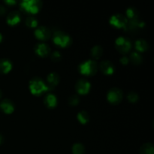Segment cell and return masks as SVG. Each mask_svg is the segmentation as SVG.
<instances>
[{"mask_svg": "<svg viewBox=\"0 0 154 154\" xmlns=\"http://www.w3.org/2000/svg\"><path fill=\"white\" fill-rule=\"evenodd\" d=\"M2 94V91H1V90H0V98H1Z\"/></svg>", "mask_w": 154, "mask_h": 154, "instance_id": "obj_34", "label": "cell"}, {"mask_svg": "<svg viewBox=\"0 0 154 154\" xmlns=\"http://www.w3.org/2000/svg\"><path fill=\"white\" fill-rule=\"evenodd\" d=\"M0 108H1L3 112L7 114H9L13 112L14 109V107L13 103L10 100H8V99H4L0 103Z\"/></svg>", "mask_w": 154, "mask_h": 154, "instance_id": "obj_12", "label": "cell"}, {"mask_svg": "<svg viewBox=\"0 0 154 154\" xmlns=\"http://www.w3.org/2000/svg\"><path fill=\"white\" fill-rule=\"evenodd\" d=\"M116 48L121 54L128 53L131 49V42L127 38L120 37L116 40Z\"/></svg>", "mask_w": 154, "mask_h": 154, "instance_id": "obj_5", "label": "cell"}, {"mask_svg": "<svg viewBox=\"0 0 154 154\" xmlns=\"http://www.w3.org/2000/svg\"><path fill=\"white\" fill-rule=\"evenodd\" d=\"M20 6L25 11L31 14H36L40 10L41 2L39 1H36V0L23 1L21 2Z\"/></svg>", "mask_w": 154, "mask_h": 154, "instance_id": "obj_4", "label": "cell"}, {"mask_svg": "<svg viewBox=\"0 0 154 154\" xmlns=\"http://www.w3.org/2000/svg\"><path fill=\"white\" fill-rule=\"evenodd\" d=\"M97 64L93 60H88L79 66V71L84 75H93L97 72Z\"/></svg>", "mask_w": 154, "mask_h": 154, "instance_id": "obj_2", "label": "cell"}, {"mask_svg": "<svg viewBox=\"0 0 154 154\" xmlns=\"http://www.w3.org/2000/svg\"><path fill=\"white\" fill-rule=\"evenodd\" d=\"M72 152L73 154H84L85 150L84 147L81 144H75L72 147Z\"/></svg>", "mask_w": 154, "mask_h": 154, "instance_id": "obj_24", "label": "cell"}, {"mask_svg": "<svg viewBox=\"0 0 154 154\" xmlns=\"http://www.w3.org/2000/svg\"><path fill=\"white\" fill-rule=\"evenodd\" d=\"M120 62H121L122 64L126 65L128 64V63H129V59H128L126 57H123L121 59H120Z\"/></svg>", "mask_w": 154, "mask_h": 154, "instance_id": "obj_29", "label": "cell"}, {"mask_svg": "<svg viewBox=\"0 0 154 154\" xmlns=\"http://www.w3.org/2000/svg\"><path fill=\"white\" fill-rule=\"evenodd\" d=\"M2 135H0V144L2 143Z\"/></svg>", "mask_w": 154, "mask_h": 154, "instance_id": "obj_33", "label": "cell"}, {"mask_svg": "<svg viewBox=\"0 0 154 154\" xmlns=\"http://www.w3.org/2000/svg\"><path fill=\"white\" fill-rule=\"evenodd\" d=\"M144 26V23L141 21L138 20V18L133 20H130V21L127 22L126 26H125V30H129V31H132L136 29L140 28V27Z\"/></svg>", "mask_w": 154, "mask_h": 154, "instance_id": "obj_13", "label": "cell"}, {"mask_svg": "<svg viewBox=\"0 0 154 154\" xmlns=\"http://www.w3.org/2000/svg\"><path fill=\"white\" fill-rule=\"evenodd\" d=\"M5 12V8L2 5H0V14H4Z\"/></svg>", "mask_w": 154, "mask_h": 154, "instance_id": "obj_30", "label": "cell"}, {"mask_svg": "<svg viewBox=\"0 0 154 154\" xmlns=\"http://www.w3.org/2000/svg\"><path fill=\"white\" fill-rule=\"evenodd\" d=\"M5 3L6 4H8V5H14L15 3H16V2H14V1H6L5 2Z\"/></svg>", "mask_w": 154, "mask_h": 154, "instance_id": "obj_31", "label": "cell"}, {"mask_svg": "<svg viewBox=\"0 0 154 154\" xmlns=\"http://www.w3.org/2000/svg\"><path fill=\"white\" fill-rule=\"evenodd\" d=\"M2 41V34L0 33V42H1Z\"/></svg>", "mask_w": 154, "mask_h": 154, "instance_id": "obj_32", "label": "cell"}, {"mask_svg": "<svg viewBox=\"0 0 154 154\" xmlns=\"http://www.w3.org/2000/svg\"><path fill=\"white\" fill-rule=\"evenodd\" d=\"M57 98L54 95L48 94L45 98V103L48 108H54L57 105Z\"/></svg>", "mask_w": 154, "mask_h": 154, "instance_id": "obj_17", "label": "cell"}, {"mask_svg": "<svg viewBox=\"0 0 154 154\" xmlns=\"http://www.w3.org/2000/svg\"><path fill=\"white\" fill-rule=\"evenodd\" d=\"M35 53L38 56L44 57H46V56H48L49 54L50 48L46 44L39 43L35 45Z\"/></svg>", "mask_w": 154, "mask_h": 154, "instance_id": "obj_10", "label": "cell"}, {"mask_svg": "<svg viewBox=\"0 0 154 154\" xmlns=\"http://www.w3.org/2000/svg\"><path fill=\"white\" fill-rule=\"evenodd\" d=\"M127 98H128V100H129V102H132V103H135V102H136L138 100V94H136V93H134V92L129 93V94H128Z\"/></svg>", "mask_w": 154, "mask_h": 154, "instance_id": "obj_26", "label": "cell"}, {"mask_svg": "<svg viewBox=\"0 0 154 154\" xmlns=\"http://www.w3.org/2000/svg\"><path fill=\"white\" fill-rule=\"evenodd\" d=\"M78 119L82 124H85L88 122L89 120V116L86 111H81L78 113Z\"/></svg>", "mask_w": 154, "mask_h": 154, "instance_id": "obj_22", "label": "cell"}, {"mask_svg": "<svg viewBox=\"0 0 154 154\" xmlns=\"http://www.w3.org/2000/svg\"><path fill=\"white\" fill-rule=\"evenodd\" d=\"M79 103V98L77 96H72L69 98V104L71 105H77Z\"/></svg>", "mask_w": 154, "mask_h": 154, "instance_id": "obj_28", "label": "cell"}, {"mask_svg": "<svg viewBox=\"0 0 154 154\" xmlns=\"http://www.w3.org/2000/svg\"><path fill=\"white\" fill-rule=\"evenodd\" d=\"M90 84L86 80H80L76 84V90L79 94L85 95L90 91Z\"/></svg>", "mask_w": 154, "mask_h": 154, "instance_id": "obj_8", "label": "cell"}, {"mask_svg": "<svg viewBox=\"0 0 154 154\" xmlns=\"http://www.w3.org/2000/svg\"><path fill=\"white\" fill-rule=\"evenodd\" d=\"M128 20L123 14H115L110 19V23L116 28H125Z\"/></svg>", "mask_w": 154, "mask_h": 154, "instance_id": "obj_6", "label": "cell"}, {"mask_svg": "<svg viewBox=\"0 0 154 154\" xmlns=\"http://www.w3.org/2000/svg\"><path fill=\"white\" fill-rule=\"evenodd\" d=\"M130 60L132 61V63H133L134 64L138 65L142 62V57L140 55V54L135 52L131 54Z\"/></svg>", "mask_w": 154, "mask_h": 154, "instance_id": "obj_21", "label": "cell"}, {"mask_svg": "<svg viewBox=\"0 0 154 154\" xmlns=\"http://www.w3.org/2000/svg\"><path fill=\"white\" fill-rule=\"evenodd\" d=\"M48 83L49 84V86H48L49 90L51 88H53L55 86H57V84H59V81H60V77L57 75V73H54V72H52V73L49 74L48 76Z\"/></svg>", "mask_w": 154, "mask_h": 154, "instance_id": "obj_15", "label": "cell"}, {"mask_svg": "<svg viewBox=\"0 0 154 154\" xmlns=\"http://www.w3.org/2000/svg\"><path fill=\"white\" fill-rule=\"evenodd\" d=\"M126 15H127L128 17L130 20L136 19L138 18V12L137 11V10L134 8H129L126 11Z\"/></svg>", "mask_w": 154, "mask_h": 154, "instance_id": "obj_23", "label": "cell"}, {"mask_svg": "<svg viewBox=\"0 0 154 154\" xmlns=\"http://www.w3.org/2000/svg\"><path fill=\"white\" fill-rule=\"evenodd\" d=\"M12 69V64L9 60H0V73L2 74H7Z\"/></svg>", "mask_w": 154, "mask_h": 154, "instance_id": "obj_16", "label": "cell"}, {"mask_svg": "<svg viewBox=\"0 0 154 154\" xmlns=\"http://www.w3.org/2000/svg\"><path fill=\"white\" fill-rule=\"evenodd\" d=\"M123 99V92L117 88L111 89L108 93V100L112 104L120 103Z\"/></svg>", "mask_w": 154, "mask_h": 154, "instance_id": "obj_7", "label": "cell"}, {"mask_svg": "<svg viewBox=\"0 0 154 154\" xmlns=\"http://www.w3.org/2000/svg\"><path fill=\"white\" fill-rule=\"evenodd\" d=\"M140 154H153V146L151 144H145L141 147Z\"/></svg>", "mask_w": 154, "mask_h": 154, "instance_id": "obj_19", "label": "cell"}, {"mask_svg": "<svg viewBox=\"0 0 154 154\" xmlns=\"http://www.w3.org/2000/svg\"><path fill=\"white\" fill-rule=\"evenodd\" d=\"M53 41L57 45L61 48H66L71 44V38L67 34L63 32H56L53 36Z\"/></svg>", "mask_w": 154, "mask_h": 154, "instance_id": "obj_3", "label": "cell"}, {"mask_svg": "<svg viewBox=\"0 0 154 154\" xmlns=\"http://www.w3.org/2000/svg\"><path fill=\"white\" fill-rule=\"evenodd\" d=\"M102 53H103V50H102V47L100 46H95L94 48H93V49L91 51L92 56L95 59L100 58L101 56L102 55Z\"/></svg>", "mask_w": 154, "mask_h": 154, "instance_id": "obj_20", "label": "cell"}, {"mask_svg": "<svg viewBox=\"0 0 154 154\" xmlns=\"http://www.w3.org/2000/svg\"><path fill=\"white\" fill-rule=\"evenodd\" d=\"M51 57V60L54 62H58L61 60V54L58 51H54V52L52 53Z\"/></svg>", "mask_w": 154, "mask_h": 154, "instance_id": "obj_27", "label": "cell"}, {"mask_svg": "<svg viewBox=\"0 0 154 154\" xmlns=\"http://www.w3.org/2000/svg\"><path fill=\"white\" fill-rule=\"evenodd\" d=\"M29 89L31 90V93L35 96H38L43 93L44 92L49 90V88L48 86L45 85L44 81L38 78H33L30 81Z\"/></svg>", "mask_w": 154, "mask_h": 154, "instance_id": "obj_1", "label": "cell"}, {"mask_svg": "<svg viewBox=\"0 0 154 154\" xmlns=\"http://www.w3.org/2000/svg\"><path fill=\"white\" fill-rule=\"evenodd\" d=\"M135 48L140 52H143L148 48V45H147L146 41L140 39L135 42Z\"/></svg>", "mask_w": 154, "mask_h": 154, "instance_id": "obj_18", "label": "cell"}, {"mask_svg": "<svg viewBox=\"0 0 154 154\" xmlns=\"http://www.w3.org/2000/svg\"><path fill=\"white\" fill-rule=\"evenodd\" d=\"M35 35L38 39H40V40H48L51 37V31L47 27L41 26L35 31Z\"/></svg>", "mask_w": 154, "mask_h": 154, "instance_id": "obj_9", "label": "cell"}, {"mask_svg": "<svg viewBox=\"0 0 154 154\" xmlns=\"http://www.w3.org/2000/svg\"><path fill=\"white\" fill-rule=\"evenodd\" d=\"M26 24L30 28H34L38 25V20L33 17H29L26 20Z\"/></svg>", "mask_w": 154, "mask_h": 154, "instance_id": "obj_25", "label": "cell"}, {"mask_svg": "<svg viewBox=\"0 0 154 154\" xmlns=\"http://www.w3.org/2000/svg\"><path fill=\"white\" fill-rule=\"evenodd\" d=\"M101 71L105 75H112L114 72V67L112 63L108 60H104L100 64Z\"/></svg>", "mask_w": 154, "mask_h": 154, "instance_id": "obj_11", "label": "cell"}, {"mask_svg": "<svg viewBox=\"0 0 154 154\" xmlns=\"http://www.w3.org/2000/svg\"><path fill=\"white\" fill-rule=\"evenodd\" d=\"M20 21V16L17 11H13L8 15L7 23L10 26H14Z\"/></svg>", "mask_w": 154, "mask_h": 154, "instance_id": "obj_14", "label": "cell"}]
</instances>
